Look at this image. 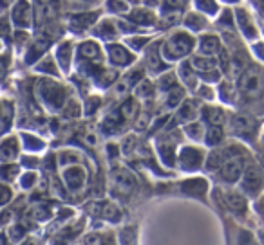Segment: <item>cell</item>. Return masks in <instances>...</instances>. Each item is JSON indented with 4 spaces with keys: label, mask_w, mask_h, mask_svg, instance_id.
<instances>
[{
    "label": "cell",
    "mask_w": 264,
    "mask_h": 245,
    "mask_svg": "<svg viewBox=\"0 0 264 245\" xmlns=\"http://www.w3.org/2000/svg\"><path fill=\"white\" fill-rule=\"evenodd\" d=\"M239 90L243 96L250 97V99H257L264 94V72L263 69L255 67H246L241 72L239 76Z\"/></svg>",
    "instance_id": "cell-1"
},
{
    "label": "cell",
    "mask_w": 264,
    "mask_h": 245,
    "mask_svg": "<svg viewBox=\"0 0 264 245\" xmlns=\"http://www.w3.org/2000/svg\"><path fill=\"white\" fill-rule=\"evenodd\" d=\"M264 184V175L259 168L255 166H250L246 168L245 177H243V187H245L248 193H257L263 187Z\"/></svg>",
    "instance_id": "cell-2"
},
{
    "label": "cell",
    "mask_w": 264,
    "mask_h": 245,
    "mask_svg": "<svg viewBox=\"0 0 264 245\" xmlns=\"http://www.w3.org/2000/svg\"><path fill=\"white\" fill-rule=\"evenodd\" d=\"M190 47H192V40L186 34H177V36H174L170 42L166 43L165 51L168 56H183V54H186L190 51Z\"/></svg>",
    "instance_id": "cell-3"
},
{
    "label": "cell",
    "mask_w": 264,
    "mask_h": 245,
    "mask_svg": "<svg viewBox=\"0 0 264 245\" xmlns=\"http://www.w3.org/2000/svg\"><path fill=\"white\" fill-rule=\"evenodd\" d=\"M114 186L120 193L123 195H129V193L134 191V187H136V178L132 175L129 169H118L114 173Z\"/></svg>",
    "instance_id": "cell-4"
},
{
    "label": "cell",
    "mask_w": 264,
    "mask_h": 245,
    "mask_svg": "<svg viewBox=\"0 0 264 245\" xmlns=\"http://www.w3.org/2000/svg\"><path fill=\"white\" fill-rule=\"evenodd\" d=\"M243 173V163L239 159H228L226 163L221 166V177L228 180V182H235Z\"/></svg>",
    "instance_id": "cell-5"
},
{
    "label": "cell",
    "mask_w": 264,
    "mask_h": 245,
    "mask_svg": "<svg viewBox=\"0 0 264 245\" xmlns=\"http://www.w3.org/2000/svg\"><path fill=\"white\" fill-rule=\"evenodd\" d=\"M232 128L235 130V134L248 135L250 132L255 130V121L250 115H235L234 121H232Z\"/></svg>",
    "instance_id": "cell-6"
},
{
    "label": "cell",
    "mask_w": 264,
    "mask_h": 245,
    "mask_svg": "<svg viewBox=\"0 0 264 245\" xmlns=\"http://www.w3.org/2000/svg\"><path fill=\"white\" fill-rule=\"evenodd\" d=\"M13 16H15V22L18 25H27L31 22V9H29V4L25 0H20L16 4L15 11H13Z\"/></svg>",
    "instance_id": "cell-7"
},
{
    "label": "cell",
    "mask_w": 264,
    "mask_h": 245,
    "mask_svg": "<svg viewBox=\"0 0 264 245\" xmlns=\"http://www.w3.org/2000/svg\"><path fill=\"white\" fill-rule=\"evenodd\" d=\"M16 152H18V146H16L15 139H7L0 144V159H2V161H11V159H15Z\"/></svg>",
    "instance_id": "cell-8"
},
{
    "label": "cell",
    "mask_w": 264,
    "mask_h": 245,
    "mask_svg": "<svg viewBox=\"0 0 264 245\" xmlns=\"http://www.w3.org/2000/svg\"><path fill=\"white\" fill-rule=\"evenodd\" d=\"M109 51H111V58H113V62L118 63V65H125V63L131 62L129 53L123 47H120V45H113Z\"/></svg>",
    "instance_id": "cell-9"
},
{
    "label": "cell",
    "mask_w": 264,
    "mask_h": 245,
    "mask_svg": "<svg viewBox=\"0 0 264 245\" xmlns=\"http://www.w3.org/2000/svg\"><path fill=\"white\" fill-rule=\"evenodd\" d=\"M226 202H228V206L237 213H243L246 209V200L241 197L239 193H228V195H226Z\"/></svg>",
    "instance_id": "cell-10"
},
{
    "label": "cell",
    "mask_w": 264,
    "mask_h": 245,
    "mask_svg": "<svg viewBox=\"0 0 264 245\" xmlns=\"http://www.w3.org/2000/svg\"><path fill=\"white\" fill-rule=\"evenodd\" d=\"M219 51V40L215 36H206L201 40V53L205 54H214Z\"/></svg>",
    "instance_id": "cell-11"
},
{
    "label": "cell",
    "mask_w": 264,
    "mask_h": 245,
    "mask_svg": "<svg viewBox=\"0 0 264 245\" xmlns=\"http://www.w3.org/2000/svg\"><path fill=\"white\" fill-rule=\"evenodd\" d=\"M136 112H137V103H136V99H132V97L120 106V114H122L123 119H132V117L136 115Z\"/></svg>",
    "instance_id": "cell-12"
},
{
    "label": "cell",
    "mask_w": 264,
    "mask_h": 245,
    "mask_svg": "<svg viewBox=\"0 0 264 245\" xmlns=\"http://www.w3.org/2000/svg\"><path fill=\"white\" fill-rule=\"evenodd\" d=\"M80 54L89 58V60H94V58H98L100 49L94 42H85V43H82V47H80Z\"/></svg>",
    "instance_id": "cell-13"
},
{
    "label": "cell",
    "mask_w": 264,
    "mask_h": 245,
    "mask_svg": "<svg viewBox=\"0 0 264 245\" xmlns=\"http://www.w3.org/2000/svg\"><path fill=\"white\" fill-rule=\"evenodd\" d=\"M194 67L196 69H199V71H212V69L215 67V62L212 60V58H201V56H197V58H194Z\"/></svg>",
    "instance_id": "cell-14"
},
{
    "label": "cell",
    "mask_w": 264,
    "mask_h": 245,
    "mask_svg": "<svg viewBox=\"0 0 264 245\" xmlns=\"http://www.w3.org/2000/svg\"><path fill=\"white\" fill-rule=\"evenodd\" d=\"M147 63L152 71H157L161 67V60H159V54H157V47H152L147 54Z\"/></svg>",
    "instance_id": "cell-15"
},
{
    "label": "cell",
    "mask_w": 264,
    "mask_h": 245,
    "mask_svg": "<svg viewBox=\"0 0 264 245\" xmlns=\"http://www.w3.org/2000/svg\"><path fill=\"white\" fill-rule=\"evenodd\" d=\"M206 115H208V121H210L214 126H219L223 121H225V114L223 110L219 108H210V110H206Z\"/></svg>",
    "instance_id": "cell-16"
},
{
    "label": "cell",
    "mask_w": 264,
    "mask_h": 245,
    "mask_svg": "<svg viewBox=\"0 0 264 245\" xmlns=\"http://www.w3.org/2000/svg\"><path fill=\"white\" fill-rule=\"evenodd\" d=\"M221 137H223V130H221V126H212V128L208 130V134H206V141H208V144H217L221 141Z\"/></svg>",
    "instance_id": "cell-17"
},
{
    "label": "cell",
    "mask_w": 264,
    "mask_h": 245,
    "mask_svg": "<svg viewBox=\"0 0 264 245\" xmlns=\"http://www.w3.org/2000/svg\"><path fill=\"white\" fill-rule=\"evenodd\" d=\"M159 86H161V90H172L176 86V76L174 74H165L159 80Z\"/></svg>",
    "instance_id": "cell-18"
},
{
    "label": "cell",
    "mask_w": 264,
    "mask_h": 245,
    "mask_svg": "<svg viewBox=\"0 0 264 245\" xmlns=\"http://www.w3.org/2000/svg\"><path fill=\"white\" fill-rule=\"evenodd\" d=\"M181 97H183V90L181 88H177V86H174L170 90V96H168V105L170 106L177 105V103L181 101Z\"/></svg>",
    "instance_id": "cell-19"
},
{
    "label": "cell",
    "mask_w": 264,
    "mask_h": 245,
    "mask_svg": "<svg viewBox=\"0 0 264 245\" xmlns=\"http://www.w3.org/2000/svg\"><path fill=\"white\" fill-rule=\"evenodd\" d=\"M179 115H181L183 119H194V117H196V108H194V105L186 103V105L181 108V114Z\"/></svg>",
    "instance_id": "cell-20"
},
{
    "label": "cell",
    "mask_w": 264,
    "mask_h": 245,
    "mask_svg": "<svg viewBox=\"0 0 264 245\" xmlns=\"http://www.w3.org/2000/svg\"><path fill=\"white\" fill-rule=\"evenodd\" d=\"M18 173L16 166H4V168H0V177L4 178H13Z\"/></svg>",
    "instance_id": "cell-21"
},
{
    "label": "cell",
    "mask_w": 264,
    "mask_h": 245,
    "mask_svg": "<svg viewBox=\"0 0 264 245\" xmlns=\"http://www.w3.org/2000/svg\"><path fill=\"white\" fill-rule=\"evenodd\" d=\"M186 130H188V135H192L194 139H201V137H203V134H201V132H203V126L201 125H190Z\"/></svg>",
    "instance_id": "cell-22"
},
{
    "label": "cell",
    "mask_w": 264,
    "mask_h": 245,
    "mask_svg": "<svg viewBox=\"0 0 264 245\" xmlns=\"http://www.w3.org/2000/svg\"><path fill=\"white\" fill-rule=\"evenodd\" d=\"M93 20H94V14L91 16V18H80V16H76V18L73 20V27L80 33V25H87V24H91Z\"/></svg>",
    "instance_id": "cell-23"
},
{
    "label": "cell",
    "mask_w": 264,
    "mask_h": 245,
    "mask_svg": "<svg viewBox=\"0 0 264 245\" xmlns=\"http://www.w3.org/2000/svg\"><path fill=\"white\" fill-rule=\"evenodd\" d=\"M137 94L139 96H152V85L148 82H143L137 88Z\"/></svg>",
    "instance_id": "cell-24"
},
{
    "label": "cell",
    "mask_w": 264,
    "mask_h": 245,
    "mask_svg": "<svg viewBox=\"0 0 264 245\" xmlns=\"http://www.w3.org/2000/svg\"><path fill=\"white\" fill-rule=\"evenodd\" d=\"M9 198H11V191H9V187L0 186V204H5V202L9 200Z\"/></svg>",
    "instance_id": "cell-25"
},
{
    "label": "cell",
    "mask_w": 264,
    "mask_h": 245,
    "mask_svg": "<svg viewBox=\"0 0 264 245\" xmlns=\"http://www.w3.org/2000/svg\"><path fill=\"white\" fill-rule=\"evenodd\" d=\"M147 125H148V114H141V115H139V119L136 121V128L143 130Z\"/></svg>",
    "instance_id": "cell-26"
},
{
    "label": "cell",
    "mask_w": 264,
    "mask_h": 245,
    "mask_svg": "<svg viewBox=\"0 0 264 245\" xmlns=\"http://www.w3.org/2000/svg\"><path fill=\"white\" fill-rule=\"evenodd\" d=\"M259 209H261V211H263V215H264V200H261V202H259Z\"/></svg>",
    "instance_id": "cell-27"
},
{
    "label": "cell",
    "mask_w": 264,
    "mask_h": 245,
    "mask_svg": "<svg viewBox=\"0 0 264 245\" xmlns=\"http://www.w3.org/2000/svg\"><path fill=\"white\" fill-rule=\"evenodd\" d=\"M4 130V123H2V119H0V132Z\"/></svg>",
    "instance_id": "cell-28"
},
{
    "label": "cell",
    "mask_w": 264,
    "mask_h": 245,
    "mask_svg": "<svg viewBox=\"0 0 264 245\" xmlns=\"http://www.w3.org/2000/svg\"><path fill=\"white\" fill-rule=\"evenodd\" d=\"M261 163H263V164H264V154H263V155H261Z\"/></svg>",
    "instance_id": "cell-29"
}]
</instances>
